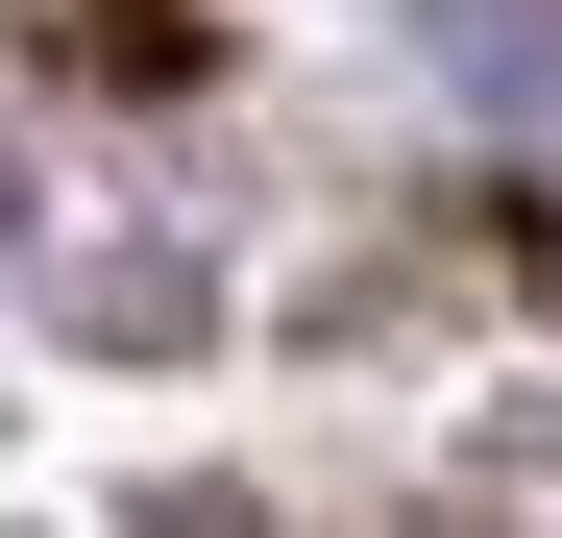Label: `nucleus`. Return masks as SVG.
<instances>
[{
  "instance_id": "1",
  "label": "nucleus",
  "mask_w": 562,
  "mask_h": 538,
  "mask_svg": "<svg viewBox=\"0 0 562 538\" xmlns=\"http://www.w3.org/2000/svg\"><path fill=\"white\" fill-rule=\"evenodd\" d=\"M440 74L490 123H562V0H440Z\"/></svg>"
},
{
  "instance_id": "2",
  "label": "nucleus",
  "mask_w": 562,
  "mask_h": 538,
  "mask_svg": "<svg viewBox=\"0 0 562 538\" xmlns=\"http://www.w3.org/2000/svg\"><path fill=\"white\" fill-rule=\"evenodd\" d=\"M0 245H25V147H0Z\"/></svg>"
}]
</instances>
